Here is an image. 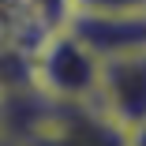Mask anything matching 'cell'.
<instances>
[{
	"mask_svg": "<svg viewBox=\"0 0 146 146\" xmlns=\"http://www.w3.org/2000/svg\"><path fill=\"white\" fill-rule=\"evenodd\" d=\"M98 68L101 56H94L64 23H56L30 52L34 90H41L56 105H90Z\"/></svg>",
	"mask_w": 146,
	"mask_h": 146,
	"instance_id": "6da1fadb",
	"label": "cell"
},
{
	"mask_svg": "<svg viewBox=\"0 0 146 146\" xmlns=\"http://www.w3.org/2000/svg\"><path fill=\"white\" fill-rule=\"evenodd\" d=\"M90 109L116 135L139 139L146 120V49L105 56L98 68Z\"/></svg>",
	"mask_w": 146,
	"mask_h": 146,
	"instance_id": "7a4b0ae2",
	"label": "cell"
},
{
	"mask_svg": "<svg viewBox=\"0 0 146 146\" xmlns=\"http://www.w3.org/2000/svg\"><path fill=\"white\" fill-rule=\"evenodd\" d=\"M79 8H142V0H71Z\"/></svg>",
	"mask_w": 146,
	"mask_h": 146,
	"instance_id": "277c9868",
	"label": "cell"
},
{
	"mask_svg": "<svg viewBox=\"0 0 146 146\" xmlns=\"http://www.w3.org/2000/svg\"><path fill=\"white\" fill-rule=\"evenodd\" d=\"M68 30L90 49L94 56H116L146 49V19L142 8H71L60 19Z\"/></svg>",
	"mask_w": 146,
	"mask_h": 146,
	"instance_id": "3957f363",
	"label": "cell"
}]
</instances>
